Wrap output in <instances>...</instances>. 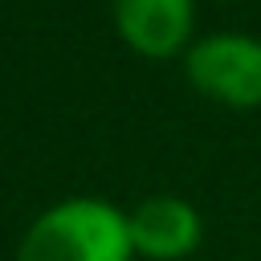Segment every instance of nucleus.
Returning a JSON list of instances; mask_svg holds the SVG:
<instances>
[{
  "instance_id": "1",
  "label": "nucleus",
  "mask_w": 261,
  "mask_h": 261,
  "mask_svg": "<svg viewBox=\"0 0 261 261\" xmlns=\"http://www.w3.org/2000/svg\"><path fill=\"white\" fill-rule=\"evenodd\" d=\"M130 253L126 212L94 196H73L24 228L16 261H130Z\"/></svg>"
},
{
  "instance_id": "2",
  "label": "nucleus",
  "mask_w": 261,
  "mask_h": 261,
  "mask_svg": "<svg viewBox=\"0 0 261 261\" xmlns=\"http://www.w3.org/2000/svg\"><path fill=\"white\" fill-rule=\"evenodd\" d=\"M188 82L237 110L261 106V41L245 33H212L200 37L184 53Z\"/></svg>"
},
{
  "instance_id": "3",
  "label": "nucleus",
  "mask_w": 261,
  "mask_h": 261,
  "mask_svg": "<svg viewBox=\"0 0 261 261\" xmlns=\"http://www.w3.org/2000/svg\"><path fill=\"white\" fill-rule=\"evenodd\" d=\"M122 41L143 57H171L188 45L196 0H110Z\"/></svg>"
},
{
  "instance_id": "4",
  "label": "nucleus",
  "mask_w": 261,
  "mask_h": 261,
  "mask_svg": "<svg viewBox=\"0 0 261 261\" xmlns=\"http://www.w3.org/2000/svg\"><path fill=\"white\" fill-rule=\"evenodd\" d=\"M135 253L155 261H179L200 245V212L184 196H147L126 212Z\"/></svg>"
}]
</instances>
